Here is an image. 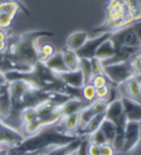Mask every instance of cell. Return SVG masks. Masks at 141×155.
Returning <instances> with one entry per match:
<instances>
[{
    "label": "cell",
    "mask_w": 141,
    "mask_h": 155,
    "mask_svg": "<svg viewBox=\"0 0 141 155\" xmlns=\"http://www.w3.org/2000/svg\"><path fill=\"white\" fill-rule=\"evenodd\" d=\"M91 65L92 69H93V75H99V74H104L103 73V65H101V61L96 57L91 58Z\"/></svg>",
    "instance_id": "29"
},
{
    "label": "cell",
    "mask_w": 141,
    "mask_h": 155,
    "mask_svg": "<svg viewBox=\"0 0 141 155\" xmlns=\"http://www.w3.org/2000/svg\"><path fill=\"white\" fill-rule=\"evenodd\" d=\"M124 106L125 114L127 116L128 121H135L140 122L141 121V104L133 99L122 97L121 98Z\"/></svg>",
    "instance_id": "11"
},
{
    "label": "cell",
    "mask_w": 141,
    "mask_h": 155,
    "mask_svg": "<svg viewBox=\"0 0 141 155\" xmlns=\"http://www.w3.org/2000/svg\"><path fill=\"white\" fill-rule=\"evenodd\" d=\"M94 115H95V113L93 111V110L91 109L90 104L84 107V108L79 111V131H77V136H79V137H80V133L82 132V130L86 127V125L88 124V122L92 118H93Z\"/></svg>",
    "instance_id": "19"
},
{
    "label": "cell",
    "mask_w": 141,
    "mask_h": 155,
    "mask_svg": "<svg viewBox=\"0 0 141 155\" xmlns=\"http://www.w3.org/2000/svg\"><path fill=\"white\" fill-rule=\"evenodd\" d=\"M38 118L36 107H26L21 111V119L22 124L30 123Z\"/></svg>",
    "instance_id": "22"
},
{
    "label": "cell",
    "mask_w": 141,
    "mask_h": 155,
    "mask_svg": "<svg viewBox=\"0 0 141 155\" xmlns=\"http://www.w3.org/2000/svg\"><path fill=\"white\" fill-rule=\"evenodd\" d=\"M33 155H48V154L45 151H34Z\"/></svg>",
    "instance_id": "39"
},
{
    "label": "cell",
    "mask_w": 141,
    "mask_h": 155,
    "mask_svg": "<svg viewBox=\"0 0 141 155\" xmlns=\"http://www.w3.org/2000/svg\"><path fill=\"white\" fill-rule=\"evenodd\" d=\"M12 111V99L9 92L8 82L0 85V120L4 121L11 114Z\"/></svg>",
    "instance_id": "12"
},
{
    "label": "cell",
    "mask_w": 141,
    "mask_h": 155,
    "mask_svg": "<svg viewBox=\"0 0 141 155\" xmlns=\"http://www.w3.org/2000/svg\"><path fill=\"white\" fill-rule=\"evenodd\" d=\"M90 84H93L95 86V88L100 87V86H103V85H106V84H111L104 74H99V75L93 76V78H92V80L90 81Z\"/></svg>",
    "instance_id": "28"
},
{
    "label": "cell",
    "mask_w": 141,
    "mask_h": 155,
    "mask_svg": "<svg viewBox=\"0 0 141 155\" xmlns=\"http://www.w3.org/2000/svg\"><path fill=\"white\" fill-rule=\"evenodd\" d=\"M43 64H45L50 70L54 72L55 74H59V73L69 71L65 65L64 59H63L62 51H56L54 54L48 58Z\"/></svg>",
    "instance_id": "16"
},
{
    "label": "cell",
    "mask_w": 141,
    "mask_h": 155,
    "mask_svg": "<svg viewBox=\"0 0 141 155\" xmlns=\"http://www.w3.org/2000/svg\"><path fill=\"white\" fill-rule=\"evenodd\" d=\"M4 1H8V0H0V3H2V2H4Z\"/></svg>",
    "instance_id": "41"
},
{
    "label": "cell",
    "mask_w": 141,
    "mask_h": 155,
    "mask_svg": "<svg viewBox=\"0 0 141 155\" xmlns=\"http://www.w3.org/2000/svg\"><path fill=\"white\" fill-rule=\"evenodd\" d=\"M6 50V42H0V53L4 52Z\"/></svg>",
    "instance_id": "38"
},
{
    "label": "cell",
    "mask_w": 141,
    "mask_h": 155,
    "mask_svg": "<svg viewBox=\"0 0 141 155\" xmlns=\"http://www.w3.org/2000/svg\"><path fill=\"white\" fill-rule=\"evenodd\" d=\"M53 35V32L45 30L25 32L21 35L10 34L6 40V50L4 52L14 59L35 66L38 63L37 50L39 40L42 37Z\"/></svg>",
    "instance_id": "2"
},
{
    "label": "cell",
    "mask_w": 141,
    "mask_h": 155,
    "mask_svg": "<svg viewBox=\"0 0 141 155\" xmlns=\"http://www.w3.org/2000/svg\"><path fill=\"white\" fill-rule=\"evenodd\" d=\"M24 140L23 136L19 131L0 120V147H18Z\"/></svg>",
    "instance_id": "6"
},
{
    "label": "cell",
    "mask_w": 141,
    "mask_h": 155,
    "mask_svg": "<svg viewBox=\"0 0 141 155\" xmlns=\"http://www.w3.org/2000/svg\"><path fill=\"white\" fill-rule=\"evenodd\" d=\"M115 54H116L115 44L110 36L109 38L106 39L105 41L101 43L99 46V48H97L95 57L100 59L101 61H105L107 59H110V58H112Z\"/></svg>",
    "instance_id": "14"
},
{
    "label": "cell",
    "mask_w": 141,
    "mask_h": 155,
    "mask_svg": "<svg viewBox=\"0 0 141 155\" xmlns=\"http://www.w3.org/2000/svg\"><path fill=\"white\" fill-rule=\"evenodd\" d=\"M139 132H140V140H141V121L139 122Z\"/></svg>",
    "instance_id": "40"
},
{
    "label": "cell",
    "mask_w": 141,
    "mask_h": 155,
    "mask_svg": "<svg viewBox=\"0 0 141 155\" xmlns=\"http://www.w3.org/2000/svg\"><path fill=\"white\" fill-rule=\"evenodd\" d=\"M140 140L139 122L128 121L124 129V145L123 153H129Z\"/></svg>",
    "instance_id": "8"
},
{
    "label": "cell",
    "mask_w": 141,
    "mask_h": 155,
    "mask_svg": "<svg viewBox=\"0 0 141 155\" xmlns=\"http://www.w3.org/2000/svg\"><path fill=\"white\" fill-rule=\"evenodd\" d=\"M141 19V0H110L105 21L94 33H114Z\"/></svg>",
    "instance_id": "1"
},
{
    "label": "cell",
    "mask_w": 141,
    "mask_h": 155,
    "mask_svg": "<svg viewBox=\"0 0 141 155\" xmlns=\"http://www.w3.org/2000/svg\"><path fill=\"white\" fill-rule=\"evenodd\" d=\"M87 138H88V142L96 143V144H99V145H103V144L107 143V142H106V139L104 137V133L101 132V129H98L97 131H95L94 133H92Z\"/></svg>",
    "instance_id": "26"
},
{
    "label": "cell",
    "mask_w": 141,
    "mask_h": 155,
    "mask_svg": "<svg viewBox=\"0 0 141 155\" xmlns=\"http://www.w3.org/2000/svg\"><path fill=\"white\" fill-rule=\"evenodd\" d=\"M82 74H83L85 84H89L91 81L92 78H93V69H92L91 60L87 59V58H80V67Z\"/></svg>",
    "instance_id": "24"
},
{
    "label": "cell",
    "mask_w": 141,
    "mask_h": 155,
    "mask_svg": "<svg viewBox=\"0 0 141 155\" xmlns=\"http://www.w3.org/2000/svg\"><path fill=\"white\" fill-rule=\"evenodd\" d=\"M21 151L18 147H10L8 155H21Z\"/></svg>",
    "instance_id": "35"
},
{
    "label": "cell",
    "mask_w": 141,
    "mask_h": 155,
    "mask_svg": "<svg viewBox=\"0 0 141 155\" xmlns=\"http://www.w3.org/2000/svg\"><path fill=\"white\" fill-rule=\"evenodd\" d=\"M111 85L112 84H106L103 85L96 88V99H103L108 102L110 90H111Z\"/></svg>",
    "instance_id": "27"
},
{
    "label": "cell",
    "mask_w": 141,
    "mask_h": 155,
    "mask_svg": "<svg viewBox=\"0 0 141 155\" xmlns=\"http://www.w3.org/2000/svg\"><path fill=\"white\" fill-rule=\"evenodd\" d=\"M56 75L63 84L66 86L70 87V88L80 90L82 86L85 84L84 77L80 69L75 71H66Z\"/></svg>",
    "instance_id": "10"
},
{
    "label": "cell",
    "mask_w": 141,
    "mask_h": 155,
    "mask_svg": "<svg viewBox=\"0 0 141 155\" xmlns=\"http://www.w3.org/2000/svg\"><path fill=\"white\" fill-rule=\"evenodd\" d=\"M9 149H10L9 147H5V145L0 147V155H8Z\"/></svg>",
    "instance_id": "36"
},
{
    "label": "cell",
    "mask_w": 141,
    "mask_h": 155,
    "mask_svg": "<svg viewBox=\"0 0 141 155\" xmlns=\"http://www.w3.org/2000/svg\"><path fill=\"white\" fill-rule=\"evenodd\" d=\"M111 36V33L105 32V33H101L98 34L97 37L89 38L87 42L83 45V47L80 48L79 51H76V53L79 54L80 58H87V59H91V58L95 57V53L97 48H99L104 41Z\"/></svg>",
    "instance_id": "9"
},
{
    "label": "cell",
    "mask_w": 141,
    "mask_h": 155,
    "mask_svg": "<svg viewBox=\"0 0 141 155\" xmlns=\"http://www.w3.org/2000/svg\"><path fill=\"white\" fill-rule=\"evenodd\" d=\"M56 52L55 48L50 44H43V45H39L37 50V59L38 62L45 63L48 58L51 57Z\"/></svg>",
    "instance_id": "21"
},
{
    "label": "cell",
    "mask_w": 141,
    "mask_h": 155,
    "mask_svg": "<svg viewBox=\"0 0 141 155\" xmlns=\"http://www.w3.org/2000/svg\"><path fill=\"white\" fill-rule=\"evenodd\" d=\"M10 34H11V31H10L9 29L0 28V42H6Z\"/></svg>",
    "instance_id": "33"
},
{
    "label": "cell",
    "mask_w": 141,
    "mask_h": 155,
    "mask_svg": "<svg viewBox=\"0 0 141 155\" xmlns=\"http://www.w3.org/2000/svg\"><path fill=\"white\" fill-rule=\"evenodd\" d=\"M105 118L112 121L117 126V128H125L126 124L128 122V119L125 114L124 106L121 98L110 102L108 108L105 111Z\"/></svg>",
    "instance_id": "7"
},
{
    "label": "cell",
    "mask_w": 141,
    "mask_h": 155,
    "mask_svg": "<svg viewBox=\"0 0 141 155\" xmlns=\"http://www.w3.org/2000/svg\"><path fill=\"white\" fill-rule=\"evenodd\" d=\"M81 98L87 103H92L94 100H96V88L92 84H85L82 88L80 89Z\"/></svg>",
    "instance_id": "23"
},
{
    "label": "cell",
    "mask_w": 141,
    "mask_h": 155,
    "mask_svg": "<svg viewBox=\"0 0 141 155\" xmlns=\"http://www.w3.org/2000/svg\"><path fill=\"white\" fill-rule=\"evenodd\" d=\"M105 118V114H95L93 116L88 124L86 125V127L82 130V132L80 133V137H88L92 133H94L95 131L100 129L101 123Z\"/></svg>",
    "instance_id": "18"
},
{
    "label": "cell",
    "mask_w": 141,
    "mask_h": 155,
    "mask_svg": "<svg viewBox=\"0 0 141 155\" xmlns=\"http://www.w3.org/2000/svg\"><path fill=\"white\" fill-rule=\"evenodd\" d=\"M116 151L112 144L106 143L103 145H101V155H115Z\"/></svg>",
    "instance_id": "31"
},
{
    "label": "cell",
    "mask_w": 141,
    "mask_h": 155,
    "mask_svg": "<svg viewBox=\"0 0 141 155\" xmlns=\"http://www.w3.org/2000/svg\"><path fill=\"white\" fill-rule=\"evenodd\" d=\"M103 73L112 85H119L134 77L128 60L103 65Z\"/></svg>",
    "instance_id": "3"
},
{
    "label": "cell",
    "mask_w": 141,
    "mask_h": 155,
    "mask_svg": "<svg viewBox=\"0 0 141 155\" xmlns=\"http://www.w3.org/2000/svg\"><path fill=\"white\" fill-rule=\"evenodd\" d=\"M86 151L88 155H101V145L88 142L86 147Z\"/></svg>",
    "instance_id": "30"
},
{
    "label": "cell",
    "mask_w": 141,
    "mask_h": 155,
    "mask_svg": "<svg viewBox=\"0 0 141 155\" xmlns=\"http://www.w3.org/2000/svg\"><path fill=\"white\" fill-rule=\"evenodd\" d=\"M61 51L67 69L69 71L79 70L80 67V57L76 53V51L69 50L67 48Z\"/></svg>",
    "instance_id": "17"
},
{
    "label": "cell",
    "mask_w": 141,
    "mask_h": 155,
    "mask_svg": "<svg viewBox=\"0 0 141 155\" xmlns=\"http://www.w3.org/2000/svg\"><path fill=\"white\" fill-rule=\"evenodd\" d=\"M108 105H109L108 102L103 99H96L92 103H90V107L93 110L95 114H105L106 110L108 108Z\"/></svg>",
    "instance_id": "25"
},
{
    "label": "cell",
    "mask_w": 141,
    "mask_h": 155,
    "mask_svg": "<svg viewBox=\"0 0 141 155\" xmlns=\"http://www.w3.org/2000/svg\"><path fill=\"white\" fill-rule=\"evenodd\" d=\"M87 105H89V103L85 102L82 98H79V97H72V98L67 100L64 104H62L60 106L62 116L72 114L75 113H79Z\"/></svg>",
    "instance_id": "13"
},
{
    "label": "cell",
    "mask_w": 141,
    "mask_h": 155,
    "mask_svg": "<svg viewBox=\"0 0 141 155\" xmlns=\"http://www.w3.org/2000/svg\"><path fill=\"white\" fill-rule=\"evenodd\" d=\"M100 129L101 130V132L104 133V137L106 139V142L108 143H112L115 136L117 134V126H116L112 121L104 118Z\"/></svg>",
    "instance_id": "20"
},
{
    "label": "cell",
    "mask_w": 141,
    "mask_h": 155,
    "mask_svg": "<svg viewBox=\"0 0 141 155\" xmlns=\"http://www.w3.org/2000/svg\"><path fill=\"white\" fill-rule=\"evenodd\" d=\"M89 39V34L85 31H76L72 33L71 35L68 37L66 46L67 48L72 51H79L80 48L83 47L84 44Z\"/></svg>",
    "instance_id": "15"
},
{
    "label": "cell",
    "mask_w": 141,
    "mask_h": 155,
    "mask_svg": "<svg viewBox=\"0 0 141 155\" xmlns=\"http://www.w3.org/2000/svg\"><path fill=\"white\" fill-rule=\"evenodd\" d=\"M34 65L27 64L22 61H19L8 55L7 53H0V72L6 74L9 72H18L23 74H28L34 71Z\"/></svg>",
    "instance_id": "5"
},
{
    "label": "cell",
    "mask_w": 141,
    "mask_h": 155,
    "mask_svg": "<svg viewBox=\"0 0 141 155\" xmlns=\"http://www.w3.org/2000/svg\"><path fill=\"white\" fill-rule=\"evenodd\" d=\"M7 80H6V77H5V74H3L2 72H0V85H3V84H7Z\"/></svg>",
    "instance_id": "37"
},
{
    "label": "cell",
    "mask_w": 141,
    "mask_h": 155,
    "mask_svg": "<svg viewBox=\"0 0 141 155\" xmlns=\"http://www.w3.org/2000/svg\"><path fill=\"white\" fill-rule=\"evenodd\" d=\"M130 26L133 27V31L135 32L136 36L138 37V39L141 42V19H140V21H137L133 22V24H130Z\"/></svg>",
    "instance_id": "32"
},
{
    "label": "cell",
    "mask_w": 141,
    "mask_h": 155,
    "mask_svg": "<svg viewBox=\"0 0 141 155\" xmlns=\"http://www.w3.org/2000/svg\"><path fill=\"white\" fill-rule=\"evenodd\" d=\"M130 155H141V140L139 143L129 152Z\"/></svg>",
    "instance_id": "34"
},
{
    "label": "cell",
    "mask_w": 141,
    "mask_h": 155,
    "mask_svg": "<svg viewBox=\"0 0 141 155\" xmlns=\"http://www.w3.org/2000/svg\"><path fill=\"white\" fill-rule=\"evenodd\" d=\"M19 11L28 15L27 9L18 0H8L0 3V28L9 29Z\"/></svg>",
    "instance_id": "4"
}]
</instances>
